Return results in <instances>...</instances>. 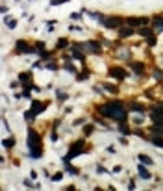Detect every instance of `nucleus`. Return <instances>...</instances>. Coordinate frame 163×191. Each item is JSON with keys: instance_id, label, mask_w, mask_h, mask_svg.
Instances as JSON below:
<instances>
[{"instance_id": "obj_1", "label": "nucleus", "mask_w": 163, "mask_h": 191, "mask_svg": "<svg viewBox=\"0 0 163 191\" xmlns=\"http://www.w3.org/2000/svg\"><path fill=\"white\" fill-rule=\"evenodd\" d=\"M26 145H28V150H30V156L33 160H37L41 154H43V147H41V136L33 130V128H28V134H26Z\"/></svg>"}, {"instance_id": "obj_2", "label": "nucleus", "mask_w": 163, "mask_h": 191, "mask_svg": "<svg viewBox=\"0 0 163 191\" xmlns=\"http://www.w3.org/2000/svg\"><path fill=\"white\" fill-rule=\"evenodd\" d=\"M84 152H85V143H84L82 139H80V141H74L72 147H71V150H69V154L63 158V162L69 163L72 158H76V156H80V154H84Z\"/></svg>"}, {"instance_id": "obj_3", "label": "nucleus", "mask_w": 163, "mask_h": 191, "mask_svg": "<svg viewBox=\"0 0 163 191\" xmlns=\"http://www.w3.org/2000/svg\"><path fill=\"white\" fill-rule=\"evenodd\" d=\"M148 22H150L148 17H128L126 19V24L132 26V28H135V26H147Z\"/></svg>"}, {"instance_id": "obj_4", "label": "nucleus", "mask_w": 163, "mask_h": 191, "mask_svg": "<svg viewBox=\"0 0 163 191\" xmlns=\"http://www.w3.org/2000/svg\"><path fill=\"white\" fill-rule=\"evenodd\" d=\"M122 22H126V19H121V17H106L102 24H104L106 28H121Z\"/></svg>"}, {"instance_id": "obj_5", "label": "nucleus", "mask_w": 163, "mask_h": 191, "mask_svg": "<svg viewBox=\"0 0 163 191\" xmlns=\"http://www.w3.org/2000/svg\"><path fill=\"white\" fill-rule=\"evenodd\" d=\"M15 52H17V54H28V52H32V48H30V45H28L26 41L19 39V41L15 43Z\"/></svg>"}, {"instance_id": "obj_6", "label": "nucleus", "mask_w": 163, "mask_h": 191, "mask_svg": "<svg viewBox=\"0 0 163 191\" xmlns=\"http://www.w3.org/2000/svg\"><path fill=\"white\" fill-rule=\"evenodd\" d=\"M109 76L117 78V80H124L126 78V71L121 69V67H109Z\"/></svg>"}, {"instance_id": "obj_7", "label": "nucleus", "mask_w": 163, "mask_h": 191, "mask_svg": "<svg viewBox=\"0 0 163 191\" xmlns=\"http://www.w3.org/2000/svg\"><path fill=\"white\" fill-rule=\"evenodd\" d=\"M45 110H46V102H41V100H33V102H32V111H33L35 115L43 113Z\"/></svg>"}, {"instance_id": "obj_8", "label": "nucleus", "mask_w": 163, "mask_h": 191, "mask_svg": "<svg viewBox=\"0 0 163 191\" xmlns=\"http://www.w3.org/2000/svg\"><path fill=\"white\" fill-rule=\"evenodd\" d=\"M84 48L89 50V52H93V54H100V45H98L97 41H87V43H84Z\"/></svg>"}, {"instance_id": "obj_9", "label": "nucleus", "mask_w": 163, "mask_h": 191, "mask_svg": "<svg viewBox=\"0 0 163 191\" xmlns=\"http://www.w3.org/2000/svg\"><path fill=\"white\" fill-rule=\"evenodd\" d=\"M150 22H152V28H154L156 32H163V17L156 15V17H154Z\"/></svg>"}, {"instance_id": "obj_10", "label": "nucleus", "mask_w": 163, "mask_h": 191, "mask_svg": "<svg viewBox=\"0 0 163 191\" xmlns=\"http://www.w3.org/2000/svg\"><path fill=\"white\" fill-rule=\"evenodd\" d=\"M139 176H141L143 180H150V178H152V175L148 173V169L145 167V163H141V165H139Z\"/></svg>"}, {"instance_id": "obj_11", "label": "nucleus", "mask_w": 163, "mask_h": 191, "mask_svg": "<svg viewBox=\"0 0 163 191\" xmlns=\"http://www.w3.org/2000/svg\"><path fill=\"white\" fill-rule=\"evenodd\" d=\"M132 33H134V28H132V26H128V28H121V30H119V37H121V39L130 37Z\"/></svg>"}, {"instance_id": "obj_12", "label": "nucleus", "mask_w": 163, "mask_h": 191, "mask_svg": "<svg viewBox=\"0 0 163 191\" xmlns=\"http://www.w3.org/2000/svg\"><path fill=\"white\" fill-rule=\"evenodd\" d=\"M130 110H132V111H141V113H145V111H147V108H145L143 104H137V102L130 104ZM145 115H147V113H145Z\"/></svg>"}, {"instance_id": "obj_13", "label": "nucleus", "mask_w": 163, "mask_h": 191, "mask_svg": "<svg viewBox=\"0 0 163 191\" xmlns=\"http://www.w3.org/2000/svg\"><path fill=\"white\" fill-rule=\"evenodd\" d=\"M139 162H141V163H145V165H154L152 158H150V156H147V154H139Z\"/></svg>"}, {"instance_id": "obj_14", "label": "nucleus", "mask_w": 163, "mask_h": 191, "mask_svg": "<svg viewBox=\"0 0 163 191\" xmlns=\"http://www.w3.org/2000/svg\"><path fill=\"white\" fill-rule=\"evenodd\" d=\"M150 141H152V145H154V147H158V149H163V136H161V137H160V136H154V137H152Z\"/></svg>"}, {"instance_id": "obj_15", "label": "nucleus", "mask_w": 163, "mask_h": 191, "mask_svg": "<svg viewBox=\"0 0 163 191\" xmlns=\"http://www.w3.org/2000/svg\"><path fill=\"white\" fill-rule=\"evenodd\" d=\"M132 69H134V72L141 74V72H143V69H145V63H137V61H134V63H132Z\"/></svg>"}, {"instance_id": "obj_16", "label": "nucleus", "mask_w": 163, "mask_h": 191, "mask_svg": "<svg viewBox=\"0 0 163 191\" xmlns=\"http://www.w3.org/2000/svg\"><path fill=\"white\" fill-rule=\"evenodd\" d=\"M150 132L156 134V136H163V124H154V126H150Z\"/></svg>"}, {"instance_id": "obj_17", "label": "nucleus", "mask_w": 163, "mask_h": 191, "mask_svg": "<svg viewBox=\"0 0 163 191\" xmlns=\"http://www.w3.org/2000/svg\"><path fill=\"white\" fill-rule=\"evenodd\" d=\"M15 143H17V139H15V137H6V139H4V147H6V149L15 147Z\"/></svg>"}, {"instance_id": "obj_18", "label": "nucleus", "mask_w": 163, "mask_h": 191, "mask_svg": "<svg viewBox=\"0 0 163 191\" xmlns=\"http://www.w3.org/2000/svg\"><path fill=\"white\" fill-rule=\"evenodd\" d=\"M67 45H69V41H67L65 37H61V39H59V41L56 43V48H58V50H61V48H65Z\"/></svg>"}, {"instance_id": "obj_19", "label": "nucleus", "mask_w": 163, "mask_h": 191, "mask_svg": "<svg viewBox=\"0 0 163 191\" xmlns=\"http://www.w3.org/2000/svg\"><path fill=\"white\" fill-rule=\"evenodd\" d=\"M71 58H76V59H80V61H84L85 58H84V54L80 52V50H71Z\"/></svg>"}, {"instance_id": "obj_20", "label": "nucleus", "mask_w": 163, "mask_h": 191, "mask_svg": "<svg viewBox=\"0 0 163 191\" xmlns=\"http://www.w3.org/2000/svg\"><path fill=\"white\" fill-rule=\"evenodd\" d=\"M56 97H58V102H59V104H61V102H65V100L69 98V97H67V93H61V91H58V93H56Z\"/></svg>"}, {"instance_id": "obj_21", "label": "nucleus", "mask_w": 163, "mask_h": 191, "mask_svg": "<svg viewBox=\"0 0 163 191\" xmlns=\"http://www.w3.org/2000/svg\"><path fill=\"white\" fill-rule=\"evenodd\" d=\"M93 130H95V126H93V124H85V126H84V136H91V134H93Z\"/></svg>"}, {"instance_id": "obj_22", "label": "nucleus", "mask_w": 163, "mask_h": 191, "mask_svg": "<svg viewBox=\"0 0 163 191\" xmlns=\"http://www.w3.org/2000/svg\"><path fill=\"white\" fill-rule=\"evenodd\" d=\"M104 87L109 91V93H119V87L117 85H111V84H104Z\"/></svg>"}, {"instance_id": "obj_23", "label": "nucleus", "mask_w": 163, "mask_h": 191, "mask_svg": "<svg viewBox=\"0 0 163 191\" xmlns=\"http://www.w3.org/2000/svg\"><path fill=\"white\" fill-rule=\"evenodd\" d=\"M119 132H121V134H124V136L132 134V130H128V126H126V124H121V126H119Z\"/></svg>"}, {"instance_id": "obj_24", "label": "nucleus", "mask_w": 163, "mask_h": 191, "mask_svg": "<svg viewBox=\"0 0 163 191\" xmlns=\"http://www.w3.org/2000/svg\"><path fill=\"white\" fill-rule=\"evenodd\" d=\"M139 33H141L143 37H152V32H150V30H147V28H141V30H139Z\"/></svg>"}, {"instance_id": "obj_25", "label": "nucleus", "mask_w": 163, "mask_h": 191, "mask_svg": "<svg viewBox=\"0 0 163 191\" xmlns=\"http://www.w3.org/2000/svg\"><path fill=\"white\" fill-rule=\"evenodd\" d=\"M19 80H20V82H26V80H32V74H30V72H22V74L19 76Z\"/></svg>"}, {"instance_id": "obj_26", "label": "nucleus", "mask_w": 163, "mask_h": 191, "mask_svg": "<svg viewBox=\"0 0 163 191\" xmlns=\"http://www.w3.org/2000/svg\"><path fill=\"white\" fill-rule=\"evenodd\" d=\"M6 22H7V28H15L17 26V19H6Z\"/></svg>"}, {"instance_id": "obj_27", "label": "nucleus", "mask_w": 163, "mask_h": 191, "mask_svg": "<svg viewBox=\"0 0 163 191\" xmlns=\"http://www.w3.org/2000/svg\"><path fill=\"white\" fill-rule=\"evenodd\" d=\"M33 117H35V113H33V111H32V110H30V111H26V113H24V119H26V121H32V119H33Z\"/></svg>"}, {"instance_id": "obj_28", "label": "nucleus", "mask_w": 163, "mask_h": 191, "mask_svg": "<svg viewBox=\"0 0 163 191\" xmlns=\"http://www.w3.org/2000/svg\"><path fill=\"white\" fill-rule=\"evenodd\" d=\"M67 169H69L71 175H80V169H78V167H71V165H67Z\"/></svg>"}, {"instance_id": "obj_29", "label": "nucleus", "mask_w": 163, "mask_h": 191, "mask_svg": "<svg viewBox=\"0 0 163 191\" xmlns=\"http://www.w3.org/2000/svg\"><path fill=\"white\" fill-rule=\"evenodd\" d=\"M65 71H69V72H76V67L71 65V63H67V65H65Z\"/></svg>"}, {"instance_id": "obj_30", "label": "nucleus", "mask_w": 163, "mask_h": 191, "mask_svg": "<svg viewBox=\"0 0 163 191\" xmlns=\"http://www.w3.org/2000/svg\"><path fill=\"white\" fill-rule=\"evenodd\" d=\"M61 178H63V173H56V175L52 176V180H54V182H59Z\"/></svg>"}, {"instance_id": "obj_31", "label": "nucleus", "mask_w": 163, "mask_h": 191, "mask_svg": "<svg viewBox=\"0 0 163 191\" xmlns=\"http://www.w3.org/2000/svg\"><path fill=\"white\" fill-rule=\"evenodd\" d=\"M154 76H156L158 80H163V71H154Z\"/></svg>"}, {"instance_id": "obj_32", "label": "nucleus", "mask_w": 163, "mask_h": 191, "mask_svg": "<svg viewBox=\"0 0 163 191\" xmlns=\"http://www.w3.org/2000/svg\"><path fill=\"white\" fill-rule=\"evenodd\" d=\"M89 74H91V72H89V71H85V72H82V74L78 76V80H85V78H87Z\"/></svg>"}, {"instance_id": "obj_33", "label": "nucleus", "mask_w": 163, "mask_h": 191, "mask_svg": "<svg viewBox=\"0 0 163 191\" xmlns=\"http://www.w3.org/2000/svg\"><path fill=\"white\" fill-rule=\"evenodd\" d=\"M97 171H98V175H104V173H108V171H106L102 165H98V167H97Z\"/></svg>"}, {"instance_id": "obj_34", "label": "nucleus", "mask_w": 163, "mask_h": 191, "mask_svg": "<svg viewBox=\"0 0 163 191\" xmlns=\"http://www.w3.org/2000/svg\"><path fill=\"white\" fill-rule=\"evenodd\" d=\"M121 171H122V167H121V165H115V167H113V173H115V175H117V173H121Z\"/></svg>"}, {"instance_id": "obj_35", "label": "nucleus", "mask_w": 163, "mask_h": 191, "mask_svg": "<svg viewBox=\"0 0 163 191\" xmlns=\"http://www.w3.org/2000/svg\"><path fill=\"white\" fill-rule=\"evenodd\" d=\"M24 186H26V188H33V184H32V180H28V178L24 180Z\"/></svg>"}, {"instance_id": "obj_36", "label": "nucleus", "mask_w": 163, "mask_h": 191, "mask_svg": "<svg viewBox=\"0 0 163 191\" xmlns=\"http://www.w3.org/2000/svg\"><path fill=\"white\" fill-rule=\"evenodd\" d=\"M128 189H135V182H134V180L128 182Z\"/></svg>"}, {"instance_id": "obj_37", "label": "nucleus", "mask_w": 163, "mask_h": 191, "mask_svg": "<svg viewBox=\"0 0 163 191\" xmlns=\"http://www.w3.org/2000/svg\"><path fill=\"white\" fill-rule=\"evenodd\" d=\"M63 2H67V0H52L50 4H52V6H58V4H63Z\"/></svg>"}, {"instance_id": "obj_38", "label": "nucleus", "mask_w": 163, "mask_h": 191, "mask_svg": "<svg viewBox=\"0 0 163 191\" xmlns=\"http://www.w3.org/2000/svg\"><path fill=\"white\" fill-rule=\"evenodd\" d=\"M46 67H48V71H56V65H54V63H48Z\"/></svg>"}, {"instance_id": "obj_39", "label": "nucleus", "mask_w": 163, "mask_h": 191, "mask_svg": "<svg viewBox=\"0 0 163 191\" xmlns=\"http://www.w3.org/2000/svg\"><path fill=\"white\" fill-rule=\"evenodd\" d=\"M158 106H160V108H163V100H160V102H158Z\"/></svg>"}]
</instances>
